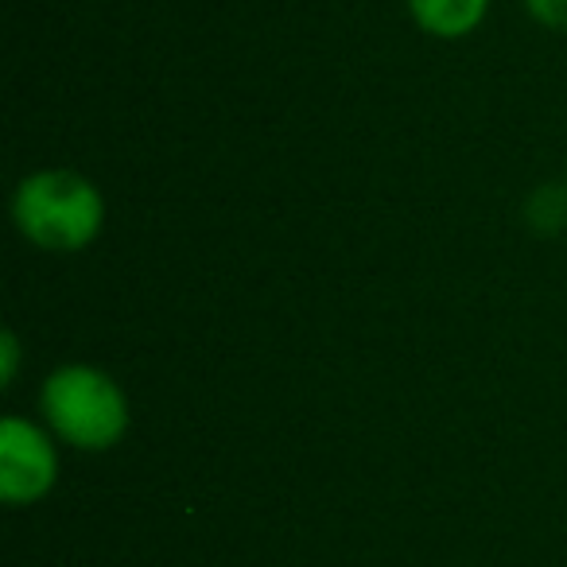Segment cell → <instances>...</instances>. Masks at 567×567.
<instances>
[{"label": "cell", "instance_id": "6da1fadb", "mask_svg": "<svg viewBox=\"0 0 567 567\" xmlns=\"http://www.w3.org/2000/svg\"><path fill=\"white\" fill-rule=\"evenodd\" d=\"M17 229L48 252H79L102 234L105 198L94 179L71 167H48L20 179L12 195Z\"/></svg>", "mask_w": 567, "mask_h": 567}, {"label": "cell", "instance_id": "7a4b0ae2", "mask_svg": "<svg viewBox=\"0 0 567 567\" xmlns=\"http://www.w3.org/2000/svg\"><path fill=\"white\" fill-rule=\"evenodd\" d=\"M43 416L55 440L79 451H110L128 432V396L105 370L86 362L59 365L43 381Z\"/></svg>", "mask_w": 567, "mask_h": 567}, {"label": "cell", "instance_id": "3957f363", "mask_svg": "<svg viewBox=\"0 0 567 567\" xmlns=\"http://www.w3.org/2000/svg\"><path fill=\"white\" fill-rule=\"evenodd\" d=\"M59 482L55 432L24 416L0 424V497L9 505H32L48 497Z\"/></svg>", "mask_w": 567, "mask_h": 567}, {"label": "cell", "instance_id": "277c9868", "mask_svg": "<svg viewBox=\"0 0 567 567\" xmlns=\"http://www.w3.org/2000/svg\"><path fill=\"white\" fill-rule=\"evenodd\" d=\"M409 12L420 32L435 40H463L486 20L489 0H409Z\"/></svg>", "mask_w": 567, "mask_h": 567}, {"label": "cell", "instance_id": "5b68a950", "mask_svg": "<svg viewBox=\"0 0 567 567\" xmlns=\"http://www.w3.org/2000/svg\"><path fill=\"white\" fill-rule=\"evenodd\" d=\"M528 218H533L536 226L564 229L567 226V190L564 187H540L533 203H528Z\"/></svg>", "mask_w": 567, "mask_h": 567}, {"label": "cell", "instance_id": "8992f818", "mask_svg": "<svg viewBox=\"0 0 567 567\" xmlns=\"http://www.w3.org/2000/svg\"><path fill=\"white\" fill-rule=\"evenodd\" d=\"M525 9L536 24L567 32V0H525Z\"/></svg>", "mask_w": 567, "mask_h": 567}, {"label": "cell", "instance_id": "52a82bcc", "mask_svg": "<svg viewBox=\"0 0 567 567\" xmlns=\"http://www.w3.org/2000/svg\"><path fill=\"white\" fill-rule=\"evenodd\" d=\"M17 365H20V339L12 331H4L0 334V385L17 381Z\"/></svg>", "mask_w": 567, "mask_h": 567}]
</instances>
